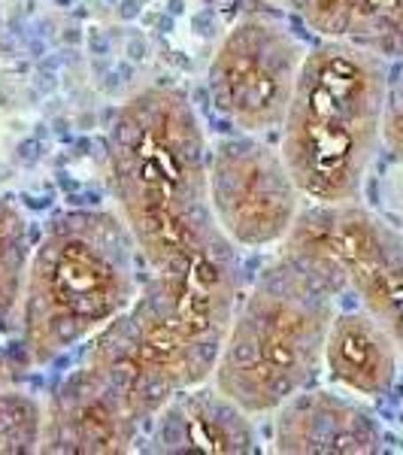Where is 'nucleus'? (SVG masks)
Returning <instances> with one entry per match:
<instances>
[{"instance_id":"423d86ee","label":"nucleus","mask_w":403,"mask_h":455,"mask_svg":"<svg viewBox=\"0 0 403 455\" xmlns=\"http://www.w3.org/2000/svg\"><path fill=\"white\" fill-rule=\"evenodd\" d=\"M306 49L276 19L252 12L225 34L209 64L212 107L240 134L282 128Z\"/></svg>"},{"instance_id":"f03ea898","label":"nucleus","mask_w":403,"mask_h":455,"mask_svg":"<svg viewBox=\"0 0 403 455\" xmlns=\"http://www.w3.org/2000/svg\"><path fill=\"white\" fill-rule=\"evenodd\" d=\"M388 64L349 43L321 40L304 58L282 122V158L304 197L358 201L383 146Z\"/></svg>"},{"instance_id":"6e6552de","label":"nucleus","mask_w":403,"mask_h":455,"mask_svg":"<svg viewBox=\"0 0 403 455\" xmlns=\"http://www.w3.org/2000/svg\"><path fill=\"white\" fill-rule=\"evenodd\" d=\"M146 425L128 401L88 364L64 377L43 410V443L49 455L134 452Z\"/></svg>"},{"instance_id":"2eb2a0df","label":"nucleus","mask_w":403,"mask_h":455,"mask_svg":"<svg viewBox=\"0 0 403 455\" xmlns=\"http://www.w3.org/2000/svg\"><path fill=\"white\" fill-rule=\"evenodd\" d=\"M383 143H385V149L391 152V158L403 164V73L388 85Z\"/></svg>"},{"instance_id":"20e7f679","label":"nucleus","mask_w":403,"mask_h":455,"mask_svg":"<svg viewBox=\"0 0 403 455\" xmlns=\"http://www.w3.org/2000/svg\"><path fill=\"white\" fill-rule=\"evenodd\" d=\"M336 298L280 252L258 274L243 304H237L212 386L252 416L273 413L291 395L312 386L325 364Z\"/></svg>"},{"instance_id":"7ed1b4c3","label":"nucleus","mask_w":403,"mask_h":455,"mask_svg":"<svg viewBox=\"0 0 403 455\" xmlns=\"http://www.w3.org/2000/svg\"><path fill=\"white\" fill-rule=\"evenodd\" d=\"M137 243L122 212L67 210L49 222L31 255L19 331L34 364L104 331L140 291Z\"/></svg>"},{"instance_id":"9b49d317","label":"nucleus","mask_w":403,"mask_h":455,"mask_svg":"<svg viewBox=\"0 0 403 455\" xmlns=\"http://www.w3.org/2000/svg\"><path fill=\"white\" fill-rule=\"evenodd\" d=\"M325 368L334 383L349 392L383 398L398 379L400 347L364 307L336 313L325 340Z\"/></svg>"},{"instance_id":"39448f33","label":"nucleus","mask_w":403,"mask_h":455,"mask_svg":"<svg viewBox=\"0 0 403 455\" xmlns=\"http://www.w3.org/2000/svg\"><path fill=\"white\" fill-rule=\"evenodd\" d=\"M282 255L334 295L355 291L364 310L383 322L403 352V231L358 201H312L300 207L285 234Z\"/></svg>"},{"instance_id":"9d476101","label":"nucleus","mask_w":403,"mask_h":455,"mask_svg":"<svg viewBox=\"0 0 403 455\" xmlns=\"http://www.w3.org/2000/svg\"><path fill=\"white\" fill-rule=\"evenodd\" d=\"M385 437L370 410L343 395L310 388L273 410V452L280 455H370Z\"/></svg>"},{"instance_id":"0eeeda50","label":"nucleus","mask_w":403,"mask_h":455,"mask_svg":"<svg viewBox=\"0 0 403 455\" xmlns=\"http://www.w3.org/2000/svg\"><path fill=\"white\" fill-rule=\"evenodd\" d=\"M304 192L282 149L258 134L225 137L209 149V201L233 246H273L291 231Z\"/></svg>"},{"instance_id":"ddd939ff","label":"nucleus","mask_w":403,"mask_h":455,"mask_svg":"<svg viewBox=\"0 0 403 455\" xmlns=\"http://www.w3.org/2000/svg\"><path fill=\"white\" fill-rule=\"evenodd\" d=\"M28 267H31L28 222L16 204L0 197V331H10L19 322Z\"/></svg>"},{"instance_id":"f8f14e48","label":"nucleus","mask_w":403,"mask_h":455,"mask_svg":"<svg viewBox=\"0 0 403 455\" xmlns=\"http://www.w3.org/2000/svg\"><path fill=\"white\" fill-rule=\"evenodd\" d=\"M321 40L403 58V0H276Z\"/></svg>"},{"instance_id":"4468645a","label":"nucleus","mask_w":403,"mask_h":455,"mask_svg":"<svg viewBox=\"0 0 403 455\" xmlns=\"http://www.w3.org/2000/svg\"><path fill=\"white\" fill-rule=\"evenodd\" d=\"M43 403L25 392H0V455H31L43 443Z\"/></svg>"},{"instance_id":"f257e3e1","label":"nucleus","mask_w":403,"mask_h":455,"mask_svg":"<svg viewBox=\"0 0 403 455\" xmlns=\"http://www.w3.org/2000/svg\"><path fill=\"white\" fill-rule=\"evenodd\" d=\"M107 176L149 276L88 358L152 419L216 371L240 304V255L212 212L209 149L182 92L152 85L124 100Z\"/></svg>"},{"instance_id":"1a4fd4ad","label":"nucleus","mask_w":403,"mask_h":455,"mask_svg":"<svg viewBox=\"0 0 403 455\" xmlns=\"http://www.w3.org/2000/svg\"><path fill=\"white\" fill-rule=\"evenodd\" d=\"M146 452L158 455H252L258 452L252 413L216 386H192L173 395L149 422Z\"/></svg>"}]
</instances>
